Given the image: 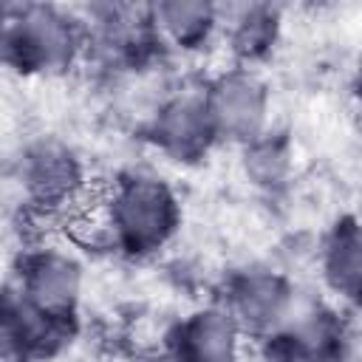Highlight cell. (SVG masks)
Returning a JSON list of instances; mask_svg holds the SVG:
<instances>
[{
	"label": "cell",
	"mask_w": 362,
	"mask_h": 362,
	"mask_svg": "<svg viewBox=\"0 0 362 362\" xmlns=\"http://www.w3.org/2000/svg\"><path fill=\"white\" fill-rule=\"evenodd\" d=\"M141 362H184V359H181V356H178L173 348H167V345H164V348H158V351L147 354Z\"/></svg>",
	"instance_id": "15"
},
{
	"label": "cell",
	"mask_w": 362,
	"mask_h": 362,
	"mask_svg": "<svg viewBox=\"0 0 362 362\" xmlns=\"http://www.w3.org/2000/svg\"><path fill=\"white\" fill-rule=\"evenodd\" d=\"M243 170L257 187H280L291 173V150L283 136L263 133L243 147Z\"/></svg>",
	"instance_id": "14"
},
{
	"label": "cell",
	"mask_w": 362,
	"mask_h": 362,
	"mask_svg": "<svg viewBox=\"0 0 362 362\" xmlns=\"http://www.w3.org/2000/svg\"><path fill=\"white\" fill-rule=\"evenodd\" d=\"M11 286L40 311L74 317L82 294V263L59 246H34L23 252Z\"/></svg>",
	"instance_id": "6"
},
{
	"label": "cell",
	"mask_w": 362,
	"mask_h": 362,
	"mask_svg": "<svg viewBox=\"0 0 362 362\" xmlns=\"http://www.w3.org/2000/svg\"><path fill=\"white\" fill-rule=\"evenodd\" d=\"M147 136L173 161L204 158L218 141L204 90H175L158 99L147 122Z\"/></svg>",
	"instance_id": "5"
},
{
	"label": "cell",
	"mask_w": 362,
	"mask_h": 362,
	"mask_svg": "<svg viewBox=\"0 0 362 362\" xmlns=\"http://www.w3.org/2000/svg\"><path fill=\"white\" fill-rule=\"evenodd\" d=\"M359 93H362V74H359Z\"/></svg>",
	"instance_id": "16"
},
{
	"label": "cell",
	"mask_w": 362,
	"mask_h": 362,
	"mask_svg": "<svg viewBox=\"0 0 362 362\" xmlns=\"http://www.w3.org/2000/svg\"><path fill=\"white\" fill-rule=\"evenodd\" d=\"M243 328L226 305H206L173 325L164 345L184 362H238Z\"/></svg>",
	"instance_id": "9"
},
{
	"label": "cell",
	"mask_w": 362,
	"mask_h": 362,
	"mask_svg": "<svg viewBox=\"0 0 362 362\" xmlns=\"http://www.w3.org/2000/svg\"><path fill=\"white\" fill-rule=\"evenodd\" d=\"M17 181L25 198L42 209H74L88 195L76 153L54 136H40L23 147Z\"/></svg>",
	"instance_id": "3"
},
{
	"label": "cell",
	"mask_w": 362,
	"mask_h": 362,
	"mask_svg": "<svg viewBox=\"0 0 362 362\" xmlns=\"http://www.w3.org/2000/svg\"><path fill=\"white\" fill-rule=\"evenodd\" d=\"M223 305L243 334L260 339L294 317V288L272 269H243L229 277Z\"/></svg>",
	"instance_id": "7"
},
{
	"label": "cell",
	"mask_w": 362,
	"mask_h": 362,
	"mask_svg": "<svg viewBox=\"0 0 362 362\" xmlns=\"http://www.w3.org/2000/svg\"><path fill=\"white\" fill-rule=\"evenodd\" d=\"M74 317H54L40 311L25 297L17 294L14 286L6 288L3 300V348L8 359H42L71 342Z\"/></svg>",
	"instance_id": "8"
},
{
	"label": "cell",
	"mask_w": 362,
	"mask_h": 362,
	"mask_svg": "<svg viewBox=\"0 0 362 362\" xmlns=\"http://www.w3.org/2000/svg\"><path fill=\"white\" fill-rule=\"evenodd\" d=\"M280 34V11L272 6H240L226 23L223 37L235 57V65L252 68L272 54Z\"/></svg>",
	"instance_id": "13"
},
{
	"label": "cell",
	"mask_w": 362,
	"mask_h": 362,
	"mask_svg": "<svg viewBox=\"0 0 362 362\" xmlns=\"http://www.w3.org/2000/svg\"><path fill=\"white\" fill-rule=\"evenodd\" d=\"M153 25L164 45L178 51H201L221 28V11L201 0H167L150 6Z\"/></svg>",
	"instance_id": "12"
},
{
	"label": "cell",
	"mask_w": 362,
	"mask_h": 362,
	"mask_svg": "<svg viewBox=\"0 0 362 362\" xmlns=\"http://www.w3.org/2000/svg\"><path fill=\"white\" fill-rule=\"evenodd\" d=\"M204 99L218 139L246 147L269 130V90L252 68L221 71L204 88Z\"/></svg>",
	"instance_id": "4"
},
{
	"label": "cell",
	"mask_w": 362,
	"mask_h": 362,
	"mask_svg": "<svg viewBox=\"0 0 362 362\" xmlns=\"http://www.w3.org/2000/svg\"><path fill=\"white\" fill-rule=\"evenodd\" d=\"M76 226L93 229V240L127 257H147L164 249L178 223L181 206L175 192L153 175H127L113 187L85 195L71 209Z\"/></svg>",
	"instance_id": "1"
},
{
	"label": "cell",
	"mask_w": 362,
	"mask_h": 362,
	"mask_svg": "<svg viewBox=\"0 0 362 362\" xmlns=\"http://www.w3.org/2000/svg\"><path fill=\"white\" fill-rule=\"evenodd\" d=\"M320 269L339 300L362 308V221L342 218L331 226L320 249Z\"/></svg>",
	"instance_id": "11"
},
{
	"label": "cell",
	"mask_w": 362,
	"mask_h": 362,
	"mask_svg": "<svg viewBox=\"0 0 362 362\" xmlns=\"http://www.w3.org/2000/svg\"><path fill=\"white\" fill-rule=\"evenodd\" d=\"M0 48L3 62L23 76H59L88 48V28L59 6L20 3L3 14Z\"/></svg>",
	"instance_id": "2"
},
{
	"label": "cell",
	"mask_w": 362,
	"mask_h": 362,
	"mask_svg": "<svg viewBox=\"0 0 362 362\" xmlns=\"http://www.w3.org/2000/svg\"><path fill=\"white\" fill-rule=\"evenodd\" d=\"M345 351V337L328 311L291 317L277 331L260 337L263 362H342Z\"/></svg>",
	"instance_id": "10"
}]
</instances>
